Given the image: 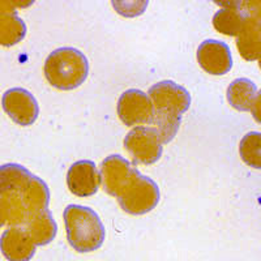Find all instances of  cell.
Segmentation results:
<instances>
[{
    "instance_id": "obj_1",
    "label": "cell",
    "mask_w": 261,
    "mask_h": 261,
    "mask_svg": "<svg viewBox=\"0 0 261 261\" xmlns=\"http://www.w3.org/2000/svg\"><path fill=\"white\" fill-rule=\"evenodd\" d=\"M63 217L67 239L74 251L93 252L103 244L105 226L93 209L83 205H68Z\"/></svg>"
},
{
    "instance_id": "obj_2",
    "label": "cell",
    "mask_w": 261,
    "mask_h": 261,
    "mask_svg": "<svg viewBox=\"0 0 261 261\" xmlns=\"http://www.w3.org/2000/svg\"><path fill=\"white\" fill-rule=\"evenodd\" d=\"M43 71L54 88L72 90L86 80L89 73V63L77 48L60 47L48 55Z\"/></svg>"
},
{
    "instance_id": "obj_3",
    "label": "cell",
    "mask_w": 261,
    "mask_h": 261,
    "mask_svg": "<svg viewBox=\"0 0 261 261\" xmlns=\"http://www.w3.org/2000/svg\"><path fill=\"white\" fill-rule=\"evenodd\" d=\"M160 188L153 179L137 175L129 187L118 197L123 211L132 216H143L149 213L160 202Z\"/></svg>"
},
{
    "instance_id": "obj_4",
    "label": "cell",
    "mask_w": 261,
    "mask_h": 261,
    "mask_svg": "<svg viewBox=\"0 0 261 261\" xmlns=\"http://www.w3.org/2000/svg\"><path fill=\"white\" fill-rule=\"evenodd\" d=\"M148 95L157 114L181 118L183 113L190 109V93L174 81L166 80L155 84L149 89Z\"/></svg>"
},
{
    "instance_id": "obj_5",
    "label": "cell",
    "mask_w": 261,
    "mask_h": 261,
    "mask_svg": "<svg viewBox=\"0 0 261 261\" xmlns=\"http://www.w3.org/2000/svg\"><path fill=\"white\" fill-rule=\"evenodd\" d=\"M124 148L136 163L151 165L162 155V143L157 130L139 125L129 130L124 139Z\"/></svg>"
},
{
    "instance_id": "obj_6",
    "label": "cell",
    "mask_w": 261,
    "mask_h": 261,
    "mask_svg": "<svg viewBox=\"0 0 261 261\" xmlns=\"http://www.w3.org/2000/svg\"><path fill=\"white\" fill-rule=\"evenodd\" d=\"M101 184L109 195L119 197L129 184L140 175L139 170L125 158L118 154L109 155L101 165Z\"/></svg>"
},
{
    "instance_id": "obj_7",
    "label": "cell",
    "mask_w": 261,
    "mask_h": 261,
    "mask_svg": "<svg viewBox=\"0 0 261 261\" xmlns=\"http://www.w3.org/2000/svg\"><path fill=\"white\" fill-rule=\"evenodd\" d=\"M118 115L128 127L151 124L154 116V107L146 93L139 89H129L119 98Z\"/></svg>"
},
{
    "instance_id": "obj_8",
    "label": "cell",
    "mask_w": 261,
    "mask_h": 261,
    "mask_svg": "<svg viewBox=\"0 0 261 261\" xmlns=\"http://www.w3.org/2000/svg\"><path fill=\"white\" fill-rule=\"evenodd\" d=\"M3 109L13 122L20 125H32L39 114V106L34 95L22 88L7 90L2 99Z\"/></svg>"
},
{
    "instance_id": "obj_9",
    "label": "cell",
    "mask_w": 261,
    "mask_h": 261,
    "mask_svg": "<svg viewBox=\"0 0 261 261\" xmlns=\"http://www.w3.org/2000/svg\"><path fill=\"white\" fill-rule=\"evenodd\" d=\"M197 62L205 72L222 76L232 67L231 51L225 42L206 39L197 48Z\"/></svg>"
},
{
    "instance_id": "obj_10",
    "label": "cell",
    "mask_w": 261,
    "mask_h": 261,
    "mask_svg": "<svg viewBox=\"0 0 261 261\" xmlns=\"http://www.w3.org/2000/svg\"><path fill=\"white\" fill-rule=\"evenodd\" d=\"M67 184L74 196L89 197L97 193L101 186V175L93 161L74 162L67 172Z\"/></svg>"
},
{
    "instance_id": "obj_11",
    "label": "cell",
    "mask_w": 261,
    "mask_h": 261,
    "mask_svg": "<svg viewBox=\"0 0 261 261\" xmlns=\"http://www.w3.org/2000/svg\"><path fill=\"white\" fill-rule=\"evenodd\" d=\"M36 244L25 228L12 226L3 232L0 249L9 261H30L36 253Z\"/></svg>"
},
{
    "instance_id": "obj_12",
    "label": "cell",
    "mask_w": 261,
    "mask_h": 261,
    "mask_svg": "<svg viewBox=\"0 0 261 261\" xmlns=\"http://www.w3.org/2000/svg\"><path fill=\"white\" fill-rule=\"evenodd\" d=\"M227 101L239 111H251L260 122V92L248 79H237L227 89Z\"/></svg>"
},
{
    "instance_id": "obj_13",
    "label": "cell",
    "mask_w": 261,
    "mask_h": 261,
    "mask_svg": "<svg viewBox=\"0 0 261 261\" xmlns=\"http://www.w3.org/2000/svg\"><path fill=\"white\" fill-rule=\"evenodd\" d=\"M21 201L27 211L29 220L33 216L48 209L50 204V190L46 181L38 176L33 175L27 187L21 192Z\"/></svg>"
},
{
    "instance_id": "obj_14",
    "label": "cell",
    "mask_w": 261,
    "mask_h": 261,
    "mask_svg": "<svg viewBox=\"0 0 261 261\" xmlns=\"http://www.w3.org/2000/svg\"><path fill=\"white\" fill-rule=\"evenodd\" d=\"M33 176L29 170L17 163H7L0 166V196L21 195Z\"/></svg>"
},
{
    "instance_id": "obj_15",
    "label": "cell",
    "mask_w": 261,
    "mask_h": 261,
    "mask_svg": "<svg viewBox=\"0 0 261 261\" xmlns=\"http://www.w3.org/2000/svg\"><path fill=\"white\" fill-rule=\"evenodd\" d=\"M237 45L246 60L260 59V21L258 16H246L243 29L238 34Z\"/></svg>"
},
{
    "instance_id": "obj_16",
    "label": "cell",
    "mask_w": 261,
    "mask_h": 261,
    "mask_svg": "<svg viewBox=\"0 0 261 261\" xmlns=\"http://www.w3.org/2000/svg\"><path fill=\"white\" fill-rule=\"evenodd\" d=\"M25 225V230L36 246H46L51 243L57 235V223L48 209L33 216Z\"/></svg>"
},
{
    "instance_id": "obj_17",
    "label": "cell",
    "mask_w": 261,
    "mask_h": 261,
    "mask_svg": "<svg viewBox=\"0 0 261 261\" xmlns=\"http://www.w3.org/2000/svg\"><path fill=\"white\" fill-rule=\"evenodd\" d=\"M225 8L217 11L213 16V27L217 32L228 37H237L243 29L246 16L241 9L232 8L230 4H223Z\"/></svg>"
},
{
    "instance_id": "obj_18",
    "label": "cell",
    "mask_w": 261,
    "mask_h": 261,
    "mask_svg": "<svg viewBox=\"0 0 261 261\" xmlns=\"http://www.w3.org/2000/svg\"><path fill=\"white\" fill-rule=\"evenodd\" d=\"M27 36V25L16 13L0 16V45L4 47L17 45Z\"/></svg>"
},
{
    "instance_id": "obj_19",
    "label": "cell",
    "mask_w": 261,
    "mask_h": 261,
    "mask_svg": "<svg viewBox=\"0 0 261 261\" xmlns=\"http://www.w3.org/2000/svg\"><path fill=\"white\" fill-rule=\"evenodd\" d=\"M239 153L247 165L253 169L261 167V135L260 132H249L239 144Z\"/></svg>"
},
{
    "instance_id": "obj_20",
    "label": "cell",
    "mask_w": 261,
    "mask_h": 261,
    "mask_svg": "<svg viewBox=\"0 0 261 261\" xmlns=\"http://www.w3.org/2000/svg\"><path fill=\"white\" fill-rule=\"evenodd\" d=\"M27 3L22 2H15V0H0V16L9 15V13H16L17 7H25Z\"/></svg>"
},
{
    "instance_id": "obj_21",
    "label": "cell",
    "mask_w": 261,
    "mask_h": 261,
    "mask_svg": "<svg viewBox=\"0 0 261 261\" xmlns=\"http://www.w3.org/2000/svg\"><path fill=\"white\" fill-rule=\"evenodd\" d=\"M8 218H9L8 202H7L6 197L0 196V227H3L6 223H8Z\"/></svg>"
}]
</instances>
